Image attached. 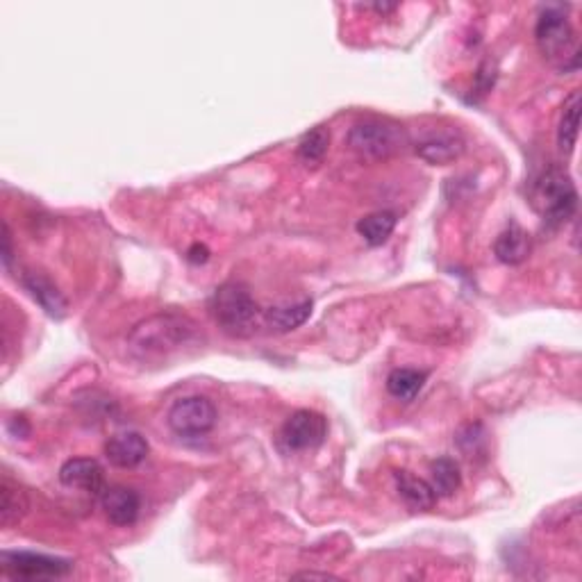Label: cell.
Returning <instances> with one entry per match:
<instances>
[{"mask_svg": "<svg viewBox=\"0 0 582 582\" xmlns=\"http://www.w3.org/2000/svg\"><path fill=\"white\" fill-rule=\"evenodd\" d=\"M201 344L198 326L185 314L166 312L141 321L128 337V348L135 360L144 364H166L187 348Z\"/></svg>", "mask_w": 582, "mask_h": 582, "instance_id": "1", "label": "cell"}, {"mask_svg": "<svg viewBox=\"0 0 582 582\" xmlns=\"http://www.w3.org/2000/svg\"><path fill=\"white\" fill-rule=\"evenodd\" d=\"M535 39L539 51H542L546 60L553 62L557 69L560 71L578 69L580 44L562 5L542 7V14H539L535 28Z\"/></svg>", "mask_w": 582, "mask_h": 582, "instance_id": "2", "label": "cell"}, {"mask_svg": "<svg viewBox=\"0 0 582 582\" xmlns=\"http://www.w3.org/2000/svg\"><path fill=\"white\" fill-rule=\"evenodd\" d=\"M348 146L369 162L389 160L410 146V135L403 126L385 119H367L355 123L348 132Z\"/></svg>", "mask_w": 582, "mask_h": 582, "instance_id": "3", "label": "cell"}, {"mask_svg": "<svg viewBox=\"0 0 582 582\" xmlns=\"http://www.w3.org/2000/svg\"><path fill=\"white\" fill-rule=\"evenodd\" d=\"M532 201L548 226H562L578 210V191L560 169H548L532 187Z\"/></svg>", "mask_w": 582, "mask_h": 582, "instance_id": "4", "label": "cell"}, {"mask_svg": "<svg viewBox=\"0 0 582 582\" xmlns=\"http://www.w3.org/2000/svg\"><path fill=\"white\" fill-rule=\"evenodd\" d=\"M210 307L216 323L232 337L251 335L257 321V312H260L251 291L237 285V282H228V285H221L216 289Z\"/></svg>", "mask_w": 582, "mask_h": 582, "instance_id": "5", "label": "cell"}, {"mask_svg": "<svg viewBox=\"0 0 582 582\" xmlns=\"http://www.w3.org/2000/svg\"><path fill=\"white\" fill-rule=\"evenodd\" d=\"M166 423L178 437H203L216 426V407L207 396L178 398L166 414Z\"/></svg>", "mask_w": 582, "mask_h": 582, "instance_id": "6", "label": "cell"}, {"mask_svg": "<svg viewBox=\"0 0 582 582\" xmlns=\"http://www.w3.org/2000/svg\"><path fill=\"white\" fill-rule=\"evenodd\" d=\"M3 569L12 578L23 580H46V578H62L71 571V562L62 557H51L44 553L30 551H12L3 553Z\"/></svg>", "mask_w": 582, "mask_h": 582, "instance_id": "7", "label": "cell"}, {"mask_svg": "<svg viewBox=\"0 0 582 582\" xmlns=\"http://www.w3.org/2000/svg\"><path fill=\"white\" fill-rule=\"evenodd\" d=\"M282 444L289 451H312L328 437V421L314 410H296L282 426Z\"/></svg>", "mask_w": 582, "mask_h": 582, "instance_id": "8", "label": "cell"}, {"mask_svg": "<svg viewBox=\"0 0 582 582\" xmlns=\"http://www.w3.org/2000/svg\"><path fill=\"white\" fill-rule=\"evenodd\" d=\"M60 482L69 489H80L87 494L105 492V473L103 467L91 457H73L64 462L60 469Z\"/></svg>", "mask_w": 582, "mask_h": 582, "instance_id": "9", "label": "cell"}, {"mask_svg": "<svg viewBox=\"0 0 582 582\" xmlns=\"http://www.w3.org/2000/svg\"><path fill=\"white\" fill-rule=\"evenodd\" d=\"M464 153V137L457 130H437L417 144V155L430 164H451Z\"/></svg>", "mask_w": 582, "mask_h": 582, "instance_id": "10", "label": "cell"}, {"mask_svg": "<svg viewBox=\"0 0 582 582\" xmlns=\"http://www.w3.org/2000/svg\"><path fill=\"white\" fill-rule=\"evenodd\" d=\"M101 503L105 510V517L110 519L112 526L119 528H128L139 519V510H141V498L130 487H107L101 494Z\"/></svg>", "mask_w": 582, "mask_h": 582, "instance_id": "11", "label": "cell"}, {"mask_svg": "<svg viewBox=\"0 0 582 582\" xmlns=\"http://www.w3.org/2000/svg\"><path fill=\"white\" fill-rule=\"evenodd\" d=\"M148 455V442L139 432H119L105 444V457L119 469H135Z\"/></svg>", "mask_w": 582, "mask_h": 582, "instance_id": "12", "label": "cell"}, {"mask_svg": "<svg viewBox=\"0 0 582 582\" xmlns=\"http://www.w3.org/2000/svg\"><path fill=\"white\" fill-rule=\"evenodd\" d=\"M23 285H26L30 296L35 298L48 317L64 319L66 310H69V303H66L60 287H57L51 278L44 276V273L28 271L26 276H23Z\"/></svg>", "mask_w": 582, "mask_h": 582, "instance_id": "13", "label": "cell"}, {"mask_svg": "<svg viewBox=\"0 0 582 582\" xmlns=\"http://www.w3.org/2000/svg\"><path fill=\"white\" fill-rule=\"evenodd\" d=\"M394 478H396L398 496H401L403 501L412 507V510L426 512L435 507L439 496L435 494V489H432L428 480L412 476L410 471H396Z\"/></svg>", "mask_w": 582, "mask_h": 582, "instance_id": "14", "label": "cell"}, {"mask_svg": "<svg viewBox=\"0 0 582 582\" xmlns=\"http://www.w3.org/2000/svg\"><path fill=\"white\" fill-rule=\"evenodd\" d=\"M494 255L498 257V262L517 266L521 262L528 260L530 255V235L517 223L507 226L501 235L494 241Z\"/></svg>", "mask_w": 582, "mask_h": 582, "instance_id": "15", "label": "cell"}, {"mask_svg": "<svg viewBox=\"0 0 582 582\" xmlns=\"http://www.w3.org/2000/svg\"><path fill=\"white\" fill-rule=\"evenodd\" d=\"M580 107H582L580 91H573L567 101H564L560 126H557V146H560L564 153H571L573 146H576V141H578Z\"/></svg>", "mask_w": 582, "mask_h": 582, "instance_id": "16", "label": "cell"}, {"mask_svg": "<svg viewBox=\"0 0 582 582\" xmlns=\"http://www.w3.org/2000/svg\"><path fill=\"white\" fill-rule=\"evenodd\" d=\"M428 380L426 371L419 369H394L387 376V392L392 394L396 401L410 403L417 398V394L423 389Z\"/></svg>", "mask_w": 582, "mask_h": 582, "instance_id": "17", "label": "cell"}, {"mask_svg": "<svg viewBox=\"0 0 582 582\" xmlns=\"http://www.w3.org/2000/svg\"><path fill=\"white\" fill-rule=\"evenodd\" d=\"M312 314V303L301 301V303H289V305H278L266 310L264 319L276 332H289L301 328L303 323L310 319Z\"/></svg>", "mask_w": 582, "mask_h": 582, "instance_id": "18", "label": "cell"}, {"mask_svg": "<svg viewBox=\"0 0 582 582\" xmlns=\"http://www.w3.org/2000/svg\"><path fill=\"white\" fill-rule=\"evenodd\" d=\"M394 230L396 214L387 210L371 212L364 216V219L357 221V232H360V237L367 241L369 246H382L389 237H392Z\"/></svg>", "mask_w": 582, "mask_h": 582, "instance_id": "19", "label": "cell"}, {"mask_svg": "<svg viewBox=\"0 0 582 582\" xmlns=\"http://www.w3.org/2000/svg\"><path fill=\"white\" fill-rule=\"evenodd\" d=\"M430 485L437 496H453L462 485L460 464L451 457H439L430 464Z\"/></svg>", "mask_w": 582, "mask_h": 582, "instance_id": "20", "label": "cell"}, {"mask_svg": "<svg viewBox=\"0 0 582 582\" xmlns=\"http://www.w3.org/2000/svg\"><path fill=\"white\" fill-rule=\"evenodd\" d=\"M328 148H330V132L326 126H317L307 132V135H303L301 141H298L296 153L305 164L317 166L323 162V157L328 155Z\"/></svg>", "mask_w": 582, "mask_h": 582, "instance_id": "21", "label": "cell"}, {"mask_svg": "<svg viewBox=\"0 0 582 582\" xmlns=\"http://www.w3.org/2000/svg\"><path fill=\"white\" fill-rule=\"evenodd\" d=\"M0 521H3V526H12V523L19 521L23 514H26V496L19 487H14L12 482H3L0 485Z\"/></svg>", "mask_w": 582, "mask_h": 582, "instance_id": "22", "label": "cell"}, {"mask_svg": "<svg viewBox=\"0 0 582 582\" xmlns=\"http://www.w3.org/2000/svg\"><path fill=\"white\" fill-rule=\"evenodd\" d=\"M14 257V248H12V235H10V226H3V264L5 269H10Z\"/></svg>", "mask_w": 582, "mask_h": 582, "instance_id": "23", "label": "cell"}, {"mask_svg": "<svg viewBox=\"0 0 582 582\" xmlns=\"http://www.w3.org/2000/svg\"><path fill=\"white\" fill-rule=\"evenodd\" d=\"M187 257H189V262L203 264V262H207V257H210V251H207V248L201 244H194L191 246V251L187 253Z\"/></svg>", "mask_w": 582, "mask_h": 582, "instance_id": "24", "label": "cell"}, {"mask_svg": "<svg viewBox=\"0 0 582 582\" xmlns=\"http://www.w3.org/2000/svg\"><path fill=\"white\" fill-rule=\"evenodd\" d=\"M296 578H321V580H328L332 576H328V573H314V571H310V573H298Z\"/></svg>", "mask_w": 582, "mask_h": 582, "instance_id": "25", "label": "cell"}]
</instances>
